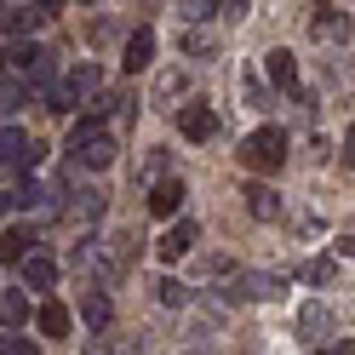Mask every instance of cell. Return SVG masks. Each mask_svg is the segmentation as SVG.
<instances>
[{
    "instance_id": "6da1fadb",
    "label": "cell",
    "mask_w": 355,
    "mask_h": 355,
    "mask_svg": "<svg viewBox=\"0 0 355 355\" xmlns=\"http://www.w3.org/2000/svg\"><path fill=\"white\" fill-rule=\"evenodd\" d=\"M109 161H115V132L103 121H80L75 138H69V166L75 172H103Z\"/></svg>"
},
{
    "instance_id": "7a4b0ae2",
    "label": "cell",
    "mask_w": 355,
    "mask_h": 355,
    "mask_svg": "<svg viewBox=\"0 0 355 355\" xmlns=\"http://www.w3.org/2000/svg\"><path fill=\"white\" fill-rule=\"evenodd\" d=\"M98 80H103V75H98V63H75V69L63 75V80H58L40 103H46V109H58V115H69V109H80L86 98L98 92Z\"/></svg>"
},
{
    "instance_id": "3957f363",
    "label": "cell",
    "mask_w": 355,
    "mask_h": 355,
    "mask_svg": "<svg viewBox=\"0 0 355 355\" xmlns=\"http://www.w3.org/2000/svg\"><path fill=\"white\" fill-rule=\"evenodd\" d=\"M80 263H92V281H121L126 263H132V241L126 235H109V241H92V247L75 252Z\"/></svg>"
},
{
    "instance_id": "277c9868",
    "label": "cell",
    "mask_w": 355,
    "mask_h": 355,
    "mask_svg": "<svg viewBox=\"0 0 355 355\" xmlns=\"http://www.w3.org/2000/svg\"><path fill=\"white\" fill-rule=\"evenodd\" d=\"M281 161H286V132L281 126H258L241 144V166H252V172H275Z\"/></svg>"
},
{
    "instance_id": "5b68a950",
    "label": "cell",
    "mask_w": 355,
    "mask_h": 355,
    "mask_svg": "<svg viewBox=\"0 0 355 355\" xmlns=\"http://www.w3.org/2000/svg\"><path fill=\"white\" fill-rule=\"evenodd\" d=\"M309 35L327 40V46H344V40L355 35V12H349V6H315V17H309Z\"/></svg>"
},
{
    "instance_id": "8992f818",
    "label": "cell",
    "mask_w": 355,
    "mask_h": 355,
    "mask_svg": "<svg viewBox=\"0 0 355 355\" xmlns=\"http://www.w3.org/2000/svg\"><path fill=\"white\" fill-rule=\"evenodd\" d=\"M286 293V275L281 270H252V275H241V286L230 298H247V304H270V298H281Z\"/></svg>"
},
{
    "instance_id": "52a82bcc",
    "label": "cell",
    "mask_w": 355,
    "mask_h": 355,
    "mask_svg": "<svg viewBox=\"0 0 355 355\" xmlns=\"http://www.w3.org/2000/svg\"><path fill=\"white\" fill-rule=\"evenodd\" d=\"M46 6H6L0 12V35H12V40H29L35 29H46Z\"/></svg>"
},
{
    "instance_id": "ba28073f",
    "label": "cell",
    "mask_w": 355,
    "mask_h": 355,
    "mask_svg": "<svg viewBox=\"0 0 355 355\" xmlns=\"http://www.w3.org/2000/svg\"><path fill=\"white\" fill-rule=\"evenodd\" d=\"M195 241H201V224H195V218H184V224H172L161 241H155V258H161V263H178V258L195 247Z\"/></svg>"
},
{
    "instance_id": "9c48e42d",
    "label": "cell",
    "mask_w": 355,
    "mask_h": 355,
    "mask_svg": "<svg viewBox=\"0 0 355 355\" xmlns=\"http://www.w3.org/2000/svg\"><path fill=\"white\" fill-rule=\"evenodd\" d=\"M178 126H184V138H189V144H212V138H218V115H212L207 103H184Z\"/></svg>"
},
{
    "instance_id": "30bf717a",
    "label": "cell",
    "mask_w": 355,
    "mask_h": 355,
    "mask_svg": "<svg viewBox=\"0 0 355 355\" xmlns=\"http://www.w3.org/2000/svg\"><path fill=\"white\" fill-rule=\"evenodd\" d=\"M103 207H109L103 189H75V201H63V218H69V224H98Z\"/></svg>"
},
{
    "instance_id": "8fae6325",
    "label": "cell",
    "mask_w": 355,
    "mask_h": 355,
    "mask_svg": "<svg viewBox=\"0 0 355 355\" xmlns=\"http://www.w3.org/2000/svg\"><path fill=\"white\" fill-rule=\"evenodd\" d=\"M263 75H270L275 80V92H293L298 98V63H293V52H270V58H263Z\"/></svg>"
},
{
    "instance_id": "7c38bea8",
    "label": "cell",
    "mask_w": 355,
    "mask_h": 355,
    "mask_svg": "<svg viewBox=\"0 0 355 355\" xmlns=\"http://www.w3.org/2000/svg\"><path fill=\"white\" fill-rule=\"evenodd\" d=\"M80 321L92 327V332H103L109 321H115V304H109L103 286H86V298H80Z\"/></svg>"
},
{
    "instance_id": "4fadbf2b",
    "label": "cell",
    "mask_w": 355,
    "mask_h": 355,
    "mask_svg": "<svg viewBox=\"0 0 355 355\" xmlns=\"http://www.w3.org/2000/svg\"><path fill=\"white\" fill-rule=\"evenodd\" d=\"M184 195H189V189L178 184V178H161V184H155V195H149V212H155V218H172L178 207H184Z\"/></svg>"
},
{
    "instance_id": "5bb4252c",
    "label": "cell",
    "mask_w": 355,
    "mask_h": 355,
    "mask_svg": "<svg viewBox=\"0 0 355 355\" xmlns=\"http://www.w3.org/2000/svg\"><path fill=\"white\" fill-rule=\"evenodd\" d=\"M35 321H40V332H46V338H69V309H63L58 298H46L35 309Z\"/></svg>"
},
{
    "instance_id": "9a60e30c",
    "label": "cell",
    "mask_w": 355,
    "mask_h": 355,
    "mask_svg": "<svg viewBox=\"0 0 355 355\" xmlns=\"http://www.w3.org/2000/svg\"><path fill=\"white\" fill-rule=\"evenodd\" d=\"M247 212L270 224V218H281V195H275L270 184H252V189H247Z\"/></svg>"
},
{
    "instance_id": "2e32d148",
    "label": "cell",
    "mask_w": 355,
    "mask_h": 355,
    "mask_svg": "<svg viewBox=\"0 0 355 355\" xmlns=\"http://www.w3.org/2000/svg\"><path fill=\"white\" fill-rule=\"evenodd\" d=\"M24 281H29V286H52V281H58V258L29 252V258H24Z\"/></svg>"
},
{
    "instance_id": "e0dca14e",
    "label": "cell",
    "mask_w": 355,
    "mask_h": 355,
    "mask_svg": "<svg viewBox=\"0 0 355 355\" xmlns=\"http://www.w3.org/2000/svg\"><path fill=\"white\" fill-rule=\"evenodd\" d=\"M29 241H35V235H29L24 224H17V230H0V258H6V263H24V258H29Z\"/></svg>"
},
{
    "instance_id": "ac0fdd59",
    "label": "cell",
    "mask_w": 355,
    "mask_h": 355,
    "mask_svg": "<svg viewBox=\"0 0 355 355\" xmlns=\"http://www.w3.org/2000/svg\"><path fill=\"white\" fill-rule=\"evenodd\" d=\"M149 58H155V35H149V29H138V35L126 40V69H132V75L149 69Z\"/></svg>"
},
{
    "instance_id": "d6986e66",
    "label": "cell",
    "mask_w": 355,
    "mask_h": 355,
    "mask_svg": "<svg viewBox=\"0 0 355 355\" xmlns=\"http://www.w3.org/2000/svg\"><path fill=\"white\" fill-rule=\"evenodd\" d=\"M178 46H184V58H212L218 35L212 29H178Z\"/></svg>"
},
{
    "instance_id": "ffe728a7",
    "label": "cell",
    "mask_w": 355,
    "mask_h": 355,
    "mask_svg": "<svg viewBox=\"0 0 355 355\" xmlns=\"http://www.w3.org/2000/svg\"><path fill=\"white\" fill-rule=\"evenodd\" d=\"M24 321H29V298L6 286V293H0V327H24Z\"/></svg>"
},
{
    "instance_id": "44dd1931",
    "label": "cell",
    "mask_w": 355,
    "mask_h": 355,
    "mask_svg": "<svg viewBox=\"0 0 355 355\" xmlns=\"http://www.w3.org/2000/svg\"><path fill=\"white\" fill-rule=\"evenodd\" d=\"M298 327L309 332V338H321V332H332V309L327 304H304L298 309Z\"/></svg>"
},
{
    "instance_id": "7402d4cb",
    "label": "cell",
    "mask_w": 355,
    "mask_h": 355,
    "mask_svg": "<svg viewBox=\"0 0 355 355\" xmlns=\"http://www.w3.org/2000/svg\"><path fill=\"white\" fill-rule=\"evenodd\" d=\"M178 92H184V69H166L161 80H155V103H172Z\"/></svg>"
},
{
    "instance_id": "603a6c76",
    "label": "cell",
    "mask_w": 355,
    "mask_h": 355,
    "mask_svg": "<svg viewBox=\"0 0 355 355\" xmlns=\"http://www.w3.org/2000/svg\"><path fill=\"white\" fill-rule=\"evenodd\" d=\"M332 275H338V263H332V258H309V263H304V281H309V286H327Z\"/></svg>"
},
{
    "instance_id": "cb8c5ba5",
    "label": "cell",
    "mask_w": 355,
    "mask_h": 355,
    "mask_svg": "<svg viewBox=\"0 0 355 355\" xmlns=\"http://www.w3.org/2000/svg\"><path fill=\"white\" fill-rule=\"evenodd\" d=\"M189 298H195V293H189V286H184V281H172V275L161 281V304H166V309H184Z\"/></svg>"
},
{
    "instance_id": "d4e9b609",
    "label": "cell",
    "mask_w": 355,
    "mask_h": 355,
    "mask_svg": "<svg viewBox=\"0 0 355 355\" xmlns=\"http://www.w3.org/2000/svg\"><path fill=\"white\" fill-rule=\"evenodd\" d=\"M0 355H40L29 338H0Z\"/></svg>"
},
{
    "instance_id": "484cf974",
    "label": "cell",
    "mask_w": 355,
    "mask_h": 355,
    "mask_svg": "<svg viewBox=\"0 0 355 355\" xmlns=\"http://www.w3.org/2000/svg\"><path fill=\"white\" fill-rule=\"evenodd\" d=\"M309 355H355V338H332V344H321V349H309Z\"/></svg>"
},
{
    "instance_id": "4316f807",
    "label": "cell",
    "mask_w": 355,
    "mask_h": 355,
    "mask_svg": "<svg viewBox=\"0 0 355 355\" xmlns=\"http://www.w3.org/2000/svg\"><path fill=\"white\" fill-rule=\"evenodd\" d=\"M344 161L355 166V126H349V138H344Z\"/></svg>"
},
{
    "instance_id": "83f0119b",
    "label": "cell",
    "mask_w": 355,
    "mask_h": 355,
    "mask_svg": "<svg viewBox=\"0 0 355 355\" xmlns=\"http://www.w3.org/2000/svg\"><path fill=\"white\" fill-rule=\"evenodd\" d=\"M338 252H344V258H355V235H344V247H338Z\"/></svg>"
},
{
    "instance_id": "f1b7e54d",
    "label": "cell",
    "mask_w": 355,
    "mask_h": 355,
    "mask_svg": "<svg viewBox=\"0 0 355 355\" xmlns=\"http://www.w3.org/2000/svg\"><path fill=\"white\" fill-rule=\"evenodd\" d=\"M184 355H212V349H201V344H195V349H184Z\"/></svg>"
},
{
    "instance_id": "f546056e",
    "label": "cell",
    "mask_w": 355,
    "mask_h": 355,
    "mask_svg": "<svg viewBox=\"0 0 355 355\" xmlns=\"http://www.w3.org/2000/svg\"><path fill=\"white\" fill-rule=\"evenodd\" d=\"M115 355H138V349H126V344H121V349H115Z\"/></svg>"
}]
</instances>
